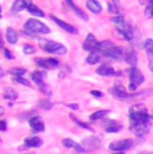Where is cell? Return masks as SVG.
Segmentation results:
<instances>
[{
    "label": "cell",
    "instance_id": "obj_15",
    "mask_svg": "<svg viewBox=\"0 0 153 154\" xmlns=\"http://www.w3.org/2000/svg\"><path fill=\"white\" fill-rule=\"evenodd\" d=\"M62 145H63L64 147H74L76 153H81V154L86 153V149H85V147H82L79 143H75L74 141H73V140H69V138H66V140L62 141Z\"/></svg>",
    "mask_w": 153,
    "mask_h": 154
},
{
    "label": "cell",
    "instance_id": "obj_33",
    "mask_svg": "<svg viewBox=\"0 0 153 154\" xmlns=\"http://www.w3.org/2000/svg\"><path fill=\"white\" fill-rule=\"evenodd\" d=\"M145 16L146 17H152L153 16V0L148 3V7H146L145 10Z\"/></svg>",
    "mask_w": 153,
    "mask_h": 154
},
{
    "label": "cell",
    "instance_id": "obj_27",
    "mask_svg": "<svg viewBox=\"0 0 153 154\" xmlns=\"http://www.w3.org/2000/svg\"><path fill=\"white\" fill-rule=\"evenodd\" d=\"M27 72L26 69H23V67H15V69H11L10 70V74L11 75H14V78H23V75Z\"/></svg>",
    "mask_w": 153,
    "mask_h": 154
},
{
    "label": "cell",
    "instance_id": "obj_1",
    "mask_svg": "<svg viewBox=\"0 0 153 154\" xmlns=\"http://www.w3.org/2000/svg\"><path fill=\"white\" fill-rule=\"evenodd\" d=\"M26 32H30V35H38V34H48L50 28L46 24L36 19H28L26 22Z\"/></svg>",
    "mask_w": 153,
    "mask_h": 154
},
{
    "label": "cell",
    "instance_id": "obj_25",
    "mask_svg": "<svg viewBox=\"0 0 153 154\" xmlns=\"http://www.w3.org/2000/svg\"><path fill=\"white\" fill-rule=\"evenodd\" d=\"M31 79H32V82H35L36 85L40 86L43 82V79H45V74L40 72V71H34V72L31 74Z\"/></svg>",
    "mask_w": 153,
    "mask_h": 154
},
{
    "label": "cell",
    "instance_id": "obj_14",
    "mask_svg": "<svg viewBox=\"0 0 153 154\" xmlns=\"http://www.w3.org/2000/svg\"><path fill=\"white\" fill-rule=\"evenodd\" d=\"M30 126L34 131H43L45 130V123L39 117H32L30 118Z\"/></svg>",
    "mask_w": 153,
    "mask_h": 154
},
{
    "label": "cell",
    "instance_id": "obj_42",
    "mask_svg": "<svg viewBox=\"0 0 153 154\" xmlns=\"http://www.w3.org/2000/svg\"><path fill=\"white\" fill-rule=\"evenodd\" d=\"M69 107L73 109V110H78V105H76V103H75V105H74V103H71V105H69Z\"/></svg>",
    "mask_w": 153,
    "mask_h": 154
},
{
    "label": "cell",
    "instance_id": "obj_13",
    "mask_svg": "<svg viewBox=\"0 0 153 154\" xmlns=\"http://www.w3.org/2000/svg\"><path fill=\"white\" fill-rule=\"evenodd\" d=\"M51 17L52 20H54L55 23H57L59 27H62L64 29V31H67V32H70V34H78V31H76V28L75 27H73V26H70V24H67V23H64L63 20H61V19H58L57 16H54V15H51Z\"/></svg>",
    "mask_w": 153,
    "mask_h": 154
},
{
    "label": "cell",
    "instance_id": "obj_36",
    "mask_svg": "<svg viewBox=\"0 0 153 154\" xmlns=\"http://www.w3.org/2000/svg\"><path fill=\"white\" fill-rule=\"evenodd\" d=\"M15 79V82H17V83H20V85H23V86H27V87H30V82L27 81V79H24V78H14Z\"/></svg>",
    "mask_w": 153,
    "mask_h": 154
},
{
    "label": "cell",
    "instance_id": "obj_28",
    "mask_svg": "<svg viewBox=\"0 0 153 154\" xmlns=\"http://www.w3.org/2000/svg\"><path fill=\"white\" fill-rule=\"evenodd\" d=\"M146 50V54H148V58L153 60V40L152 39H146L145 40V44H144Z\"/></svg>",
    "mask_w": 153,
    "mask_h": 154
},
{
    "label": "cell",
    "instance_id": "obj_35",
    "mask_svg": "<svg viewBox=\"0 0 153 154\" xmlns=\"http://www.w3.org/2000/svg\"><path fill=\"white\" fill-rule=\"evenodd\" d=\"M39 106H42V109H45V110H50V109L52 107L51 103H50L48 100H46V99L40 100V102H39Z\"/></svg>",
    "mask_w": 153,
    "mask_h": 154
},
{
    "label": "cell",
    "instance_id": "obj_17",
    "mask_svg": "<svg viewBox=\"0 0 153 154\" xmlns=\"http://www.w3.org/2000/svg\"><path fill=\"white\" fill-rule=\"evenodd\" d=\"M104 126H105V130H106V133H118L120 130L122 129L121 125H118V123L113 122V121H108V122H104Z\"/></svg>",
    "mask_w": 153,
    "mask_h": 154
},
{
    "label": "cell",
    "instance_id": "obj_26",
    "mask_svg": "<svg viewBox=\"0 0 153 154\" xmlns=\"http://www.w3.org/2000/svg\"><path fill=\"white\" fill-rule=\"evenodd\" d=\"M3 97H4L5 99H8V100H15L17 98V93L14 90V88L8 87V88H5V90H4V94H3Z\"/></svg>",
    "mask_w": 153,
    "mask_h": 154
},
{
    "label": "cell",
    "instance_id": "obj_24",
    "mask_svg": "<svg viewBox=\"0 0 153 154\" xmlns=\"http://www.w3.org/2000/svg\"><path fill=\"white\" fill-rule=\"evenodd\" d=\"M67 4H69L70 7L73 8V11H74V12H75L76 15H78L79 17H81V19H83V20H87V19H89V16H87V15L85 14L83 11H82V10H81V8H79V7H76V5H75L74 3H73V2H67Z\"/></svg>",
    "mask_w": 153,
    "mask_h": 154
},
{
    "label": "cell",
    "instance_id": "obj_37",
    "mask_svg": "<svg viewBox=\"0 0 153 154\" xmlns=\"http://www.w3.org/2000/svg\"><path fill=\"white\" fill-rule=\"evenodd\" d=\"M111 22H113L114 24H117V26H121L122 23H125V22H123V17H122V16H116V17H113V19H111Z\"/></svg>",
    "mask_w": 153,
    "mask_h": 154
},
{
    "label": "cell",
    "instance_id": "obj_34",
    "mask_svg": "<svg viewBox=\"0 0 153 154\" xmlns=\"http://www.w3.org/2000/svg\"><path fill=\"white\" fill-rule=\"evenodd\" d=\"M113 47V44H111V42H109V40H105V42H101V52H105L106 50L111 48Z\"/></svg>",
    "mask_w": 153,
    "mask_h": 154
},
{
    "label": "cell",
    "instance_id": "obj_7",
    "mask_svg": "<svg viewBox=\"0 0 153 154\" xmlns=\"http://www.w3.org/2000/svg\"><path fill=\"white\" fill-rule=\"evenodd\" d=\"M35 62H36L38 64H39L40 67H43V69H57L58 66H59V62H58V59H54V58H36L35 59Z\"/></svg>",
    "mask_w": 153,
    "mask_h": 154
},
{
    "label": "cell",
    "instance_id": "obj_16",
    "mask_svg": "<svg viewBox=\"0 0 153 154\" xmlns=\"http://www.w3.org/2000/svg\"><path fill=\"white\" fill-rule=\"evenodd\" d=\"M125 60H126V63L133 69V67L137 64V54H136V51H134V50H129V51L125 54Z\"/></svg>",
    "mask_w": 153,
    "mask_h": 154
},
{
    "label": "cell",
    "instance_id": "obj_2",
    "mask_svg": "<svg viewBox=\"0 0 153 154\" xmlns=\"http://www.w3.org/2000/svg\"><path fill=\"white\" fill-rule=\"evenodd\" d=\"M40 48L45 51L50 52V54H57V55H64L67 52V48L62 46L58 42H52V40H40L39 43Z\"/></svg>",
    "mask_w": 153,
    "mask_h": 154
},
{
    "label": "cell",
    "instance_id": "obj_19",
    "mask_svg": "<svg viewBox=\"0 0 153 154\" xmlns=\"http://www.w3.org/2000/svg\"><path fill=\"white\" fill-rule=\"evenodd\" d=\"M23 8H27V2L16 0V2H14V4H12V7H11V11H10V12L12 14V15H15V14H17V12H20Z\"/></svg>",
    "mask_w": 153,
    "mask_h": 154
},
{
    "label": "cell",
    "instance_id": "obj_32",
    "mask_svg": "<svg viewBox=\"0 0 153 154\" xmlns=\"http://www.w3.org/2000/svg\"><path fill=\"white\" fill-rule=\"evenodd\" d=\"M108 10L110 14H118V4L114 2H110L108 4Z\"/></svg>",
    "mask_w": 153,
    "mask_h": 154
},
{
    "label": "cell",
    "instance_id": "obj_22",
    "mask_svg": "<svg viewBox=\"0 0 153 154\" xmlns=\"http://www.w3.org/2000/svg\"><path fill=\"white\" fill-rule=\"evenodd\" d=\"M27 11H28L30 14L35 15V16H39V17L45 16V12H43L40 8H38L35 4H32V3H27Z\"/></svg>",
    "mask_w": 153,
    "mask_h": 154
},
{
    "label": "cell",
    "instance_id": "obj_18",
    "mask_svg": "<svg viewBox=\"0 0 153 154\" xmlns=\"http://www.w3.org/2000/svg\"><path fill=\"white\" fill-rule=\"evenodd\" d=\"M85 146H86V152H89V150H92L94 149V147H97V146H99V138H97V137H90V138H86L85 140Z\"/></svg>",
    "mask_w": 153,
    "mask_h": 154
},
{
    "label": "cell",
    "instance_id": "obj_40",
    "mask_svg": "<svg viewBox=\"0 0 153 154\" xmlns=\"http://www.w3.org/2000/svg\"><path fill=\"white\" fill-rule=\"evenodd\" d=\"M92 95H94V97H95V98H102V97H104V94H102L101 91L92 90Z\"/></svg>",
    "mask_w": 153,
    "mask_h": 154
},
{
    "label": "cell",
    "instance_id": "obj_8",
    "mask_svg": "<svg viewBox=\"0 0 153 154\" xmlns=\"http://www.w3.org/2000/svg\"><path fill=\"white\" fill-rule=\"evenodd\" d=\"M129 78H130V83L134 86H140L144 83V75L141 74L140 70H137L136 67L130 69L129 71Z\"/></svg>",
    "mask_w": 153,
    "mask_h": 154
},
{
    "label": "cell",
    "instance_id": "obj_3",
    "mask_svg": "<svg viewBox=\"0 0 153 154\" xmlns=\"http://www.w3.org/2000/svg\"><path fill=\"white\" fill-rule=\"evenodd\" d=\"M83 50H86V51L92 52V54H95V52H99L101 51V43L97 42V39L94 38V35L89 34L86 38V40L83 42Z\"/></svg>",
    "mask_w": 153,
    "mask_h": 154
},
{
    "label": "cell",
    "instance_id": "obj_10",
    "mask_svg": "<svg viewBox=\"0 0 153 154\" xmlns=\"http://www.w3.org/2000/svg\"><path fill=\"white\" fill-rule=\"evenodd\" d=\"M118 32L122 38H125L126 40H132L133 39V31H132V27L126 23H122L121 26H118Z\"/></svg>",
    "mask_w": 153,
    "mask_h": 154
},
{
    "label": "cell",
    "instance_id": "obj_12",
    "mask_svg": "<svg viewBox=\"0 0 153 154\" xmlns=\"http://www.w3.org/2000/svg\"><path fill=\"white\" fill-rule=\"evenodd\" d=\"M97 74L101 76H114L116 75V71L114 69L110 66V64H102V66H99L98 69H97Z\"/></svg>",
    "mask_w": 153,
    "mask_h": 154
},
{
    "label": "cell",
    "instance_id": "obj_31",
    "mask_svg": "<svg viewBox=\"0 0 153 154\" xmlns=\"http://www.w3.org/2000/svg\"><path fill=\"white\" fill-rule=\"evenodd\" d=\"M70 118H71V119L74 121V122L76 123V125H79L81 127H83V129H86V130H93V129H92V126H90L89 123H86V122H82V121H79L78 118H75L74 115H70Z\"/></svg>",
    "mask_w": 153,
    "mask_h": 154
},
{
    "label": "cell",
    "instance_id": "obj_23",
    "mask_svg": "<svg viewBox=\"0 0 153 154\" xmlns=\"http://www.w3.org/2000/svg\"><path fill=\"white\" fill-rule=\"evenodd\" d=\"M86 7L89 8V11H92L94 14L101 12V4H99L98 2H95V0H89V2H86Z\"/></svg>",
    "mask_w": 153,
    "mask_h": 154
},
{
    "label": "cell",
    "instance_id": "obj_38",
    "mask_svg": "<svg viewBox=\"0 0 153 154\" xmlns=\"http://www.w3.org/2000/svg\"><path fill=\"white\" fill-rule=\"evenodd\" d=\"M23 50H24V54H32V52L35 51L34 47H32V46H28V44H26Z\"/></svg>",
    "mask_w": 153,
    "mask_h": 154
},
{
    "label": "cell",
    "instance_id": "obj_30",
    "mask_svg": "<svg viewBox=\"0 0 153 154\" xmlns=\"http://www.w3.org/2000/svg\"><path fill=\"white\" fill-rule=\"evenodd\" d=\"M86 62H87V64H97V63L99 62V55H98V52H95V54H90V55L86 58Z\"/></svg>",
    "mask_w": 153,
    "mask_h": 154
},
{
    "label": "cell",
    "instance_id": "obj_4",
    "mask_svg": "<svg viewBox=\"0 0 153 154\" xmlns=\"http://www.w3.org/2000/svg\"><path fill=\"white\" fill-rule=\"evenodd\" d=\"M129 118H130L132 123H145V122H149V121H151V117H149L146 112L136 111V110H133V109H130Z\"/></svg>",
    "mask_w": 153,
    "mask_h": 154
},
{
    "label": "cell",
    "instance_id": "obj_6",
    "mask_svg": "<svg viewBox=\"0 0 153 154\" xmlns=\"http://www.w3.org/2000/svg\"><path fill=\"white\" fill-rule=\"evenodd\" d=\"M105 56H108V58L113 59V60H121V59L125 58V54H123V48L122 47H117V46H113L111 48L106 50V51L104 52Z\"/></svg>",
    "mask_w": 153,
    "mask_h": 154
},
{
    "label": "cell",
    "instance_id": "obj_20",
    "mask_svg": "<svg viewBox=\"0 0 153 154\" xmlns=\"http://www.w3.org/2000/svg\"><path fill=\"white\" fill-rule=\"evenodd\" d=\"M5 39H7L8 43L11 44H16L17 42V34L14 28H7V32H5Z\"/></svg>",
    "mask_w": 153,
    "mask_h": 154
},
{
    "label": "cell",
    "instance_id": "obj_43",
    "mask_svg": "<svg viewBox=\"0 0 153 154\" xmlns=\"http://www.w3.org/2000/svg\"><path fill=\"white\" fill-rule=\"evenodd\" d=\"M113 154H125V153H121V152H120V153H113Z\"/></svg>",
    "mask_w": 153,
    "mask_h": 154
},
{
    "label": "cell",
    "instance_id": "obj_9",
    "mask_svg": "<svg viewBox=\"0 0 153 154\" xmlns=\"http://www.w3.org/2000/svg\"><path fill=\"white\" fill-rule=\"evenodd\" d=\"M130 129H132V131H133L136 135H138V137H142L145 133H148L149 122H145V123H132Z\"/></svg>",
    "mask_w": 153,
    "mask_h": 154
},
{
    "label": "cell",
    "instance_id": "obj_21",
    "mask_svg": "<svg viewBox=\"0 0 153 154\" xmlns=\"http://www.w3.org/2000/svg\"><path fill=\"white\" fill-rule=\"evenodd\" d=\"M24 143H26V146H28V147H38L42 145V140L38 137H28L24 140Z\"/></svg>",
    "mask_w": 153,
    "mask_h": 154
},
{
    "label": "cell",
    "instance_id": "obj_39",
    "mask_svg": "<svg viewBox=\"0 0 153 154\" xmlns=\"http://www.w3.org/2000/svg\"><path fill=\"white\" fill-rule=\"evenodd\" d=\"M3 51H4V55H5V58L7 59H14V55H12V52L11 51H8L7 48H3Z\"/></svg>",
    "mask_w": 153,
    "mask_h": 154
},
{
    "label": "cell",
    "instance_id": "obj_11",
    "mask_svg": "<svg viewBox=\"0 0 153 154\" xmlns=\"http://www.w3.org/2000/svg\"><path fill=\"white\" fill-rule=\"evenodd\" d=\"M110 94H113L116 98H120V99H128L129 97V94L125 91V88L122 87V86H114V87H111L110 88Z\"/></svg>",
    "mask_w": 153,
    "mask_h": 154
},
{
    "label": "cell",
    "instance_id": "obj_29",
    "mask_svg": "<svg viewBox=\"0 0 153 154\" xmlns=\"http://www.w3.org/2000/svg\"><path fill=\"white\" fill-rule=\"evenodd\" d=\"M109 114V110H99L97 112H94V114L90 115V121H97V119H101V118L106 117Z\"/></svg>",
    "mask_w": 153,
    "mask_h": 154
},
{
    "label": "cell",
    "instance_id": "obj_41",
    "mask_svg": "<svg viewBox=\"0 0 153 154\" xmlns=\"http://www.w3.org/2000/svg\"><path fill=\"white\" fill-rule=\"evenodd\" d=\"M0 127H2V131H5V130H7V123H5V121H2Z\"/></svg>",
    "mask_w": 153,
    "mask_h": 154
},
{
    "label": "cell",
    "instance_id": "obj_5",
    "mask_svg": "<svg viewBox=\"0 0 153 154\" xmlns=\"http://www.w3.org/2000/svg\"><path fill=\"white\" fill-rule=\"evenodd\" d=\"M132 146V141L130 140H121V141H114L109 145V149L113 150L114 153H123L125 150H128Z\"/></svg>",
    "mask_w": 153,
    "mask_h": 154
}]
</instances>
